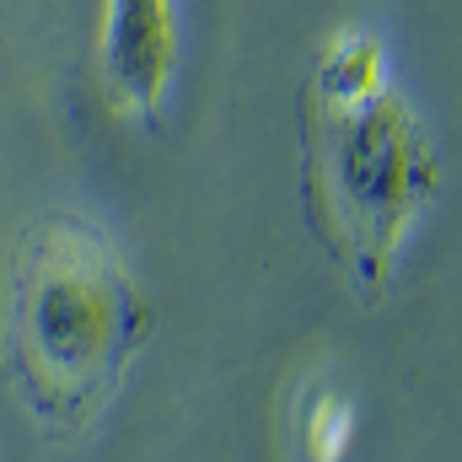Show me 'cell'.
<instances>
[{
  "label": "cell",
  "mask_w": 462,
  "mask_h": 462,
  "mask_svg": "<svg viewBox=\"0 0 462 462\" xmlns=\"http://www.w3.org/2000/svg\"><path fill=\"white\" fill-rule=\"evenodd\" d=\"M151 323V296L108 231L81 216L27 231L5 296V365L49 436H76L108 409Z\"/></svg>",
  "instance_id": "cell-1"
},
{
  "label": "cell",
  "mask_w": 462,
  "mask_h": 462,
  "mask_svg": "<svg viewBox=\"0 0 462 462\" xmlns=\"http://www.w3.org/2000/svg\"><path fill=\"white\" fill-rule=\"evenodd\" d=\"M301 205L307 226L355 296L376 301L441 194V156L420 108L398 92L301 87Z\"/></svg>",
  "instance_id": "cell-2"
},
{
  "label": "cell",
  "mask_w": 462,
  "mask_h": 462,
  "mask_svg": "<svg viewBox=\"0 0 462 462\" xmlns=\"http://www.w3.org/2000/svg\"><path fill=\"white\" fill-rule=\"evenodd\" d=\"M183 70V5L178 0H103L97 81L118 108L156 124Z\"/></svg>",
  "instance_id": "cell-3"
},
{
  "label": "cell",
  "mask_w": 462,
  "mask_h": 462,
  "mask_svg": "<svg viewBox=\"0 0 462 462\" xmlns=\"http://www.w3.org/2000/svg\"><path fill=\"white\" fill-rule=\"evenodd\" d=\"M291 441H296V462H345L355 441V403L334 382H312L296 403Z\"/></svg>",
  "instance_id": "cell-4"
}]
</instances>
